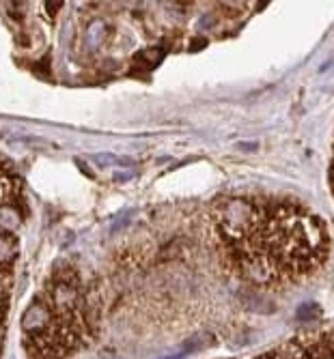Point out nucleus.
<instances>
[{
    "instance_id": "obj_3",
    "label": "nucleus",
    "mask_w": 334,
    "mask_h": 359,
    "mask_svg": "<svg viewBox=\"0 0 334 359\" xmlns=\"http://www.w3.org/2000/svg\"><path fill=\"white\" fill-rule=\"evenodd\" d=\"M322 316V310L315 306V304H310V306H302L298 310V318L300 321H313V318H319Z\"/></svg>"
},
{
    "instance_id": "obj_1",
    "label": "nucleus",
    "mask_w": 334,
    "mask_h": 359,
    "mask_svg": "<svg viewBox=\"0 0 334 359\" xmlns=\"http://www.w3.org/2000/svg\"><path fill=\"white\" fill-rule=\"evenodd\" d=\"M211 234L222 265L259 288L302 282L330 256L324 219L285 198L240 196L216 203Z\"/></svg>"
},
{
    "instance_id": "obj_2",
    "label": "nucleus",
    "mask_w": 334,
    "mask_h": 359,
    "mask_svg": "<svg viewBox=\"0 0 334 359\" xmlns=\"http://www.w3.org/2000/svg\"><path fill=\"white\" fill-rule=\"evenodd\" d=\"M315 359H334V338H324L315 351Z\"/></svg>"
},
{
    "instance_id": "obj_4",
    "label": "nucleus",
    "mask_w": 334,
    "mask_h": 359,
    "mask_svg": "<svg viewBox=\"0 0 334 359\" xmlns=\"http://www.w3.org/2000/svg\"><path fill=\"white\" fill-rule=\"evenodd\" d=\"M332 187H334V162H332Z\"/></svg>"
}]
</instances>
